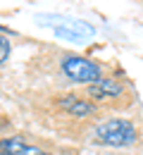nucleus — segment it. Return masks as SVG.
Instances as JSON below:
<instances>
[{
    "instance_id": "f257e3e1",
    "label": "nucleus",
    "mask_w": 143,
    "mask_h": 155,
    "mask_svg": "<svg viewBox=\"0 0 143 155\" xmlns=\"http://www.w3.org/2000/svg\"><path fill=\"white\" fill-rule=\"evenodd\" d=\"M96 141L105 143V146H115V148L134 146L138 141V131L129 119L115 117V119H105L96 127Z\"/></svg>"
},
{
    "instance_id": "f03ea898",
    "label": "nucleus",
    "mask_w": 143,
    "mask_h": 155,
    "mask_svg": "<svg viewBox=\"0 0 143 155\" xmlns=\"http://www.w3.org/2000/svg\"><path fill=\"white\" fill-rule=\"evenodd\" d=\"M64 77L74 84H96L98 79H102V69L100 64H96L93 60L81 58V55H64L60 62Z\"/></svg>"
},
{
    "instance_id": "7ed1b4c3",
    "label": "nucleus",
    "mask_w": 143,
    "mask_h": 155,
    "mask_svg": "<svg viewBox=\"0 0 143 155\" xmlns=\"http://www.w3.org/2000/svg\"><path fill=\"white\" fill-rule=\"evenodd\" d=\"M0 150L7 153V155H48L38 146L24 141L21 136H7V138H2L0 141Z\"/></svg>"
},
{
    "instance_id": "20e7f679",
    "label": "nucleus",
    "mask_w": 143,
    "mask_h": 155,
    "mask_svg": "<svg viewBox=\"0 0 143 155\" xmlns=\"http://www.w3.org/2000/svg\"><path fill=\"white\" fill-rule=\"evenodd\" d=\"M124 93V86L115 79H98L96 84L88 86V96L93 100H110V98H119Z\"/></svg>"
},
{
    "instance_id": "39448f33",
    "label": "nucleus",
    "mask_w": 143,
    "mask_h": 155,
    "mask_svg": "<svg viewBox=\"0 0 143 155\" xmlns=\"http://www.w3.org/2000/svg\"><path fill=\"white\" fill-rule=\"evenodd\" d=\"M57 103H60L62 110H67L69 115H74V117H88V115H93V112H96V105H93L88 98L74 96V93L62 96Z\"/></svg>"
},
{
    "instance_id": "423d86ee",
    "label": "nucleus",
    "mask_w": 143,
    "mask_h": 155,
    "mask_svg": "<svg viewBox=\"0 0 143 155\" xmlns=\"http://www.w3.org/2000/svg\"><path fill=\"white\" fill-rule=\"evenodd\" d=\"M55 34L60 36V38H69V41H81V34H76L74 29H69V26H55Z\"/></svg>"
},
{
    "instance_id": "0eeeda50",
    "label": "nucleus",
    "mask_w": 143,
    "mask_h": 155,
    "mask_svg": "<svg viewBox=\"0 0 143 155\" xmlns=\"http://www.w3.org/2000/svg\"><path fill=\"white\" fill-rule=\"evenodd\" d=\"M10 50H12V45H10V38L5 36V34H0V64L5 62V60L10 58Z\"/></svg>"
},
{
    "instance_id": "6e6552de",
    "label": "nucleus",
    "mask_w": 143,
    "mask_h": 155,
    "mask_svg": "<svg viewBox=\"0 0 143 155\" xmlns=\"http://www.w3.org/2000/svg\"><path fill=\"white\" fill-rule=\"evenodd\" d=\"M0 34H12V31H10V29H5V26L0 24Z\"/></svg>"
},
{
    "instance_id": "1a4fd4ad",
    "label": "nucleus",
    "mask_w": 143,
    "mask_h": 155,
    "mask_svg": "<svg viewBox=\"0 0 143 155\" xmlns=\"http://www.w3.org/2000/svg\"><path fill=\"white\" fill-rule=\"evenodd\" d=\"M0 155H7V153H2V150H0Z\"/></svg>"
}]
</instances>
